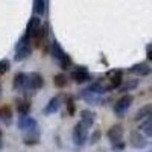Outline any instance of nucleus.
<instances>
[{"label":"nucleus","instance_id":"obj_1","mask_svg":"<svg viewBox=\"0 0 152 152\" xmlns=\"http://www.w3.org/2000/svg\"><path fill=\"white\" fill-rule=\"evenodd\" d=\"M105 88L102 87L99 81H94L88 85L87 88H84L82 93H81V99H84L87 104H93V105H100L102 102V96L105 94Z\"/></svg>","mask_w":152,"mask_h":152},{"label":"nucleus","instance_id":"obj_2","mask_svg":"<svg viewBox=\"0 0 152 152\" xmlns=\"http://www.w3.org/2000/svg\"><path fill=\"white\" fill-rule=\"evenodd\" d=\"M99 82L102 84V87L105 88V91H113V90H117L120 87V84L123 82V72L120 69H113L108 70L105 78L99 79Z\"/></svg>","mask_w":152,"mask_h":152},{"label":"nucleus","instance_id":"obj_3","mask_svg":"<svg viewBox=\"0 0 152 152\" xmlns=\"http://www.w3.org/2000/svg\"><path fill=\"white\" fill-rule=\"evenodd\" d=\"M32 55V44H31V38L23 34L21 38L15 43V55H14V59L17 62H21L24 59H28L29 56Z\"/></svg>","mask_w":152,"mask_h":152},{"label":"nucleus","instance_id":"obj_4","mask_svg":"<svg viewBox=\"0 0 152 152\" xmlns=\"http://www.w3.org/2000/svg\"><path fill=\"white\" fill-rule=\"evenodd\" d=\"M132 102H134V96L129 94V93H123V96H120L116 100V104H114V108H113L114 114H116L117 117H125V114L131 108Z\"/></svg>","mask_w":152,"mask_h":152},{"label":"nucleus","instance_id":"obj_5","mask_svg":"<svg viewBox=\"0 0 152 152\" xmlns=\"http://www.w3.org/2000/svg\"><path fill=\"white\" fill-rule=\"evenodd\" d=\"M17 126H18L20 131H23V134H31V132H38L40 131L37 119H34L32 116H29V114H20Z\"/></svg>","mask_w":152,"mask_h":152},{"label":"nucleus","instance_id":"obj_6","mask_svg":"<svg viewBox=\"0 0 152 152\" xmlns=\"http://www.w3.org/2000/svg\"><path fill=\"white\" fill-rule=\"evenodd\" d=\"M44 87V78L41 73L31 72L26 73V91H38Z\"/></svg>","mask_w":152,"mask_h":152},{"label":"nucleus","instance_id":"obj_7","mask_svg":"<svg viewBox=\"0 0 152 152\" xmlns=\"http://www.w3.org/2000/svg\"><path fill=\"white\" fill-rule=\"evenodd\" d=\"M87 138H88V128L84 123L78 122L73 128V143H75V146L82 148L87 143Z\"/></svg>","mask_w":152,"mask_h":152},{"label":"nucleus","instance_id":"obj_8","mask_svg":"<svg viewBox=\"0 0 152 152\" xmlns=\"http://www.w3.org/2000/svg\"><path fill=\"white\" fill-rule=\"evenodd\" d=\"M129 145L134 149H145L149 145V140L143 132H140L138 129H134L129 132Z\"/></svg>","mask_w":152,"mask_h":152},{"label":"nucleus","instance_id":"obj_9","mask_svg":"<svg viewBox=\"0 0 152 152\" xmlns=\"http://www.w3.org/2000/svg\"><path fill=\"white\" fill-rule=\"evenodd\" d=\"M70 79H73V82H76V84H84V82L91 81V75L84 66H81L70 73Z\"/></svg>","mask_w":152,"mask_h":152},{"label":"nucleus","instance_id":"obj_10","mask_svg":"<svg viewBox=\"0 0 152 152\" xmlns=\"http://www.w3.org/2000/svg\"><path fill=\"white\" fill-rule=\"evenodd\" d=\"M61 104H62V96H61V94H56V96H53V97H50V100L47 102V105H46L44 110H43V114H44V116L55 114V113L61 108Z\"/></svg>","mask_w":152,"mask_h":152},{"label":"nucleus","instance_id":"obj_11","mask_svg":"<svg viewBox=\"0 0 152 152\" xmlns=\"http://www.w3.org/2000/svg\"><path fill=\"white\" fill-rule=\"evenodd\" d=\"M12 88L14 91L18 93H26V73L24 72H17L12 79Z\"/></svg>","mask_w":152,"mask_h":152},{"label":"nucleus","instance_id":"obj_12","mask_svg":"<svg viewBox=\"0 0 152 152\" xmlns=\"http://www.w3.org/2000/svg\"><path fill=\"white\" fill-rule=\"evenodd\" d=\"M152 72V69L149 67L148 62H138V64H134L132 67L128 69V73L138 76V78H143V76H149Z\"/></svg>","mask_w":152,"mask_h":152},{"label":"nucleus","instance_id":"obj_13","mask_svg":"<svg viewBox=\"0 0 152 152\" xmlns=\"http://www.w3.org/2000/svg\"><path fill=\"white\" fill-rule=\"evenodd\" d=\"M123 134H125V129L122 125H113L111 128L107 131V138L114 143V142H119V140H123Z\"/></svg>","mask_w":152,"mask_h":152},{"label":"nucleus","instance_id":"obj_14","mask_svg":"<svg viewBox=\"0 0 152 152\" xmlns=\"http://www.w3.org/2000/svg\"><path fill=\"white\" fill-rule=\"evenodd\" d=\"M40 28H41V18H38V15H34V17H31V20L28 21V28H26V34L31 40L38 34V31H40Z\"/></svg>","mask_w":152,"mask_h":152},{"label":"nucleus","instance_id":"obj_15","mask_svg":"<svg viewBox=\"0 0 152 152\" xmlns=\"http://www.w3.org/2000/svg\"><path fill=\"white\" fill-rule=\"evenodd\" d=\"M79 117H81V123H84L87 128H91L96 122V113L91 110H82L79 113Z\"/></svg>","mask_w":152,"mask_h":152},{"label":"nucleus","instance_id":"obj_16","mask_svg":"<svg viewBox=\"0 0 152 152\" xmlns=\"http://www.w3.org/2000/svg\"><path fill=\"white\" fill-rule=\"evenodd\" d=\"M50 53H52V58L56 61V62H59L62 58H64L67 53H66V50L62 49V46L55 40V41H52V46H50Z\"/></svg>","mask_w":152,"mask_h":152},{"label":"nucleus","instance_id":"obj_17","mask_svg":"<svg viewBox=\"0 0 152 152\" xmlns=\"http://www.w3.org/2000/svg\"><path fill=\"white\" fill-rule=\"evenodd\" d=\"M31 100L26 99V97H21V99H17V102H15V110L18 114H29L31 113Z\"/></svg>","mask_w":152,"mask_h":152},{"label":"nucleus","instance_id":"obj_18","mask_svg":"<svg viewBox=\"0 0 152 152\" xmlns=\"http://www.w3.org/2000/svg\"><path fill=\"white\" fill-rule=\"evenodd\" d=\"M0 120L5 125L12 123V108L9 105H2L0 107Z\"/></svg>","mask_w":152,"mask_h":152},{"label":"nucleus","instance_id":"obj_19","mask_svg":"<svg viewBox=\"0 0 152 152\" xmlns=\"http://www.w3.org/2000/svg\"><path fill=\"white\" fill-rule=\"evenodd\" d=\"M149 116H152V104H148V105H143L140 110H138L137 113H135V116H134V120H143V119H146V117H149Z\"/></svg>","mask_w":152,"mask_h":152},{"label":"nucleus","instance_id":"obj_20","mask_svg":"<svg viewBox=\"0 0 152 152\" xmlns=\"http://www.w3.org/2000/svg\"><path fill=\"white\" fill-rule=\"evenodd\" d=\"M23 143L26 146H35L40 143V131L31 132V134H23Z\"/></svg>","mask_w":152,"mask_h":152},{"label":"nucleus","instance_id":"obj_21","mask_svg":"<svg viewBox=\"0 0 152 152\" xmlns=\"http://www.w3.org/2000/svg\"><path fill=\"white\" fill-rule=\"evenodd\" d=\"M138 128H140V129H138V131H140V132H143L148 138L152 135V117L149 116V117H146V119H143L142 120V123H140V126H138Z\"/></svg>","mask_w":152,"mask_h":152},{"label":"nucleus","instance_id":"obj_22","mask_svg":"<svg viewBox=\"0 0 152 152\" xmlns=\"http://www.w3.org/2000/svg\"><path fill=\"white\" fill-rule=\"evenodd\" d=\"M137 87H138V79H128V81H125L123 84H120L119 91L120 93H128V91L135 90Z\"/></svg>","mask_w":152,"mask_h":152},{"label":"nucleus","instance_id":"obj_23","mask_svg":"<svg viewBox=\"0 0 152 152\" xmlns=\"http://www.w3.org/2000/svg\"><path fill=\"white\" fill-rule=\"evenodd\" d=\"M67 84H69L67 75H64V73H58V75L53 76V85H55V87H58V88H64V87H67Z\"/></svg>","mask_w":152,"mask_h":152},{"label":"nucleus","instance_id":"obj_24","mask_svg":"<svg viewBox=\"0 0 152 152\" xmlns=\"http://www.w3.org/2000/svg\"><path fill=\"white\" fill-rule=\"evenodd\" d=\"M34 12H35V15H44V12H46L44 0H34Z\"/></svg>","mask_w":152,"mask_h":152},{"label":"nucleus","instance_id":"obj_25","mask_svg":"<svg viewBox=\"0 0 152 152\" xmlns=\"http://www.w3.org/2000/svg\"><path fill=\"white\" fill-rule=\"evenodd\" d=\"M66 107H67V113H69V116H75V113H76V105H75V99L73 96H66Z\"/></svg>","mask_w":152,"mask_h":152},{"label":"nucleus","instance_id":"obj_26","mask_svg":"<svg viewBox=\"0 0 152 152\" xmlns=\"http://www.w3.org/2000/svg\"><path fill=\"white\" fill-rule=\"evenodd\" d=\"M100 137H102V131H100V129H94L90 135H88L87 143H90V145H96V143L100 140Z\"/></svg>","mask_w":152,"mask_h":152},{"label":"nucleus","instance_id":"obj_27","mask_svg":"<svg viewBox=\"0 0 152 152\" xmlns=\"http://www.w3.org/2000/svg\"><path fill=\"white\" fill-rule=\"evenodd\" d=\"M56 64L59 66V69H61V70H69V69L72 67L73 62H72V58H70L69 55H66V56L62 58L59 62H56Z\"/></svg>","mask_w":152,"mask_h":152},{"label":"nucleus","instance_id":"obj_28","mask_svg":"<svg viewBox=\"0 0 152 152\" xmlns=\"http://www.w3.org/2000/svg\"><path fill=\"white\" fill-rule=\"evenodd\" d=\"M9 69H11V61H9V59H6V58L0 59V76L5 75V73H8V72H9Z\"/></svg>","mask_w":152,"mask_h":152},{"label":"nucleus","instance_id":"obj_29","mask_svg":"<svg viewBox=\"0 0 152 152\" xmlns=\"http://www.w3.org/2000/svg\"><path fill=\"white\" fill-rule=\"evenodd\" d=\"M125 142L123 140H119V142H114V143H111V151L113 152H122L123 149H125Z\"/></svg>","mask_w":152,"mask_h":152},{"label":"nucleus","instance_id":"obj_30","mask_svg":"<svg viewBox=\"0 0 152 152\" xmlns=\"http://www.w3.org/2000/svg\"><path fill=\"white\" fill-rule=\"evenodd\" d=\"M146 58H148V61H151V59H152V50H151V44H148V46H146Z\"/></svg>","mask_w":152,"mask_h":152},{"label":"nucleus","instance_id":"obj_31","mask_svg":"<svg viewBox=\"0 0 152 152\" xmlns=\"http://www.w3.org/2000/svg\"><path fill=\"white\" fill-rule=\"evenodd\" d=\"M3 149V132L0 131V151Z\"/></svg>","mask_w":152,"mask_h":152},{"label":"nucleus","instance_id":"obj_32","mask_svg":"<svg viewBox=\"0 0 152 152\" xmlns=\"http://www.w3.org/2000/svg\"><path fill=\"white\" fill-rule=\"evenodd\" d=\"M0 94H2V85H0Z\"/></svg>","mask_w":152,"mask_h":152},{"label":"nucleus","instance_id":"obj_33","mask_svg":"<svg viewBox=\"0 0 152 152\" xmlns=\"http://www.w3.org/2000/svg\"><path fill=\"white\" fill-rule=\"evenodd\" d=\"M146 152H152V151H146Z\"/></svg>","mask_w":152,"mask_h":152}]
</instances>
